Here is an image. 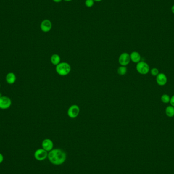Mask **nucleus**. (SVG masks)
<instances>
[{
    "mask_svg": "<svg viewBox=\"0 0 174 174\" xmlns=\"http://www.w3.org/2000/svg\"><path fill=\"white\" fill-rule=\"evenodd\" d=\"M94 2H100V1H102V0H93Z\"/></svg>",
    "mask_w": 174,
    "mask_h": 174,
    "instance_id": "23",
    "label": "nucleus"
},
{
    "mask_svg": "<svg viewBox=\"0 0 174 174\" xmlns=\"http://www.w3.org/2000/svg\"><path fill=\"white\" fill-rule=\"evenodd\" d=\"M80 107L78 105L74 104L69 107L68 109L67 114L70 118L74 119V118H76L78 116V115L80 114Z\"/></svg>",
    "mask_w": 174,
    "mask_h": 174,
    "instance_id": "5",
    "label": "nucleus"
},
{
    "mask_svg": "<svg viewBox=\"0 0 174 174\" xmlns=\"http://www.w3.org/2000/svg\"><path fill=\"white\" fill-rule=\"evenodd\" d=\"M51 63L54 65H57L61 61L60 57L58 54H54L51 56Z\"/></svg>",
    "mask_w": 174,
    "mask_h": 174,
    "instance_id": "13",
    "label": "nucleus"
},
{
    "mask_svg": "<svg viewBox=\"0 0 174 174\" xmlns=\"http://www.w3.org/2000/svg\"><path fill=\"white\" fill-rule=\"evenodd\" d=\"M136 70L140 74L146 75L150 71V67L149 65L144 61H140L136 64Z\"/></svg>",
    "mask_w": 174,
    "mask_h": 174,
    "instance_id": "3",
    "label": "nucleus"
},
{
    "mask_svg": "<svg viewBox=\"0 0 174 174\" xmlns=\"http://www.w3.org/2000/svg\"><path fill=\"white\" fill-rule=\"evenodd\" d=\"M42 149L46 151L47 152H49L53 150L54 147V143L49 138H46L44 140L42 143Z\"/></svg>",
    "mask_w": 174,
    "mask_h": 174,
    "instance_id": "9",
    "label": "nucleus"
},
{
    "mask_svg": "<svg viewBox=\"0 0 174 174\" xmlns=\"http://www.w3.org/2000/svg\"><path fill=\"white\" fill-rule=\"evenodd\" d=\"M171 10H172V12L174 14V5L173 6L172 8H171Z\"/></svg>",
    "mask_w": 174,
    "mask_h": 174,
    "instance_id": "22",
    "label": "nucleus"
},
{
    "mask_svg": "<svg viewBox=\"0 0 174 174\" xmlns=\"http://www.w3.org/2000/svg\"><path fill=\"white\" fill-rule=\"evenodd\" d=\"M156 83L158 85L163 86L167 84V78L165 74L160 73L156 76Z\"/></svg>",
    "mask_w": 174,
    "mask_h": 174,
    "instance_id": "10",
    "label": "nucleus"
},
{
    "mask_svg": "<svg viewBox=\"0 0 174 174\" xmlns=\"http://www.w3.org/2000/svg\"><path fill=\"white\" fill-rule=\"evenodd\" d=\"M56 70L58 75L61 76H66L71 71V66L67 62H61L56 66Z\"/></svg>",
    "mask_w": 174,
    "mask_h": 174,
    "instance_id": "2",
    "label": "nucleus"
},
{
    "mask_svg": "<svg viewBox=\"0 0 174 174\" xmlns=\"http://www.w3.org/2000/svg\"><path fill=\"white\" fill-rule=\"evenodd\" d=\"M0 88H1V84H0Z\"/></svg>",
    "mask_w": 174,
    "mask_h": 174,
    "instance_id": "26",
    "label": "nucleus"
},
{
    "mask_svg": "<svg viewBox=\"0 0 174 174\" xmlns=\"http://www.w3.org/2000/svg\"><path fill=\"white\" fill-rule=\"evenodd\" d=\"M130 54L127 53H122L119 58V63L121 66H126L130 62Z\"/></svg>",
    "mask_w": 174,
    "mask_h": 174,
    "instance_id": "7",
    "label": "nucleus"
},
{
    "mask_svg": "<svg viewBox=\"0 0 174 174\" xmlns=\"http://www.w3.org/2000/svg\"><path fill=\"white\" fill-rule=\"evenodd\" d=\"M53 1L55 3H60L62 1V0H53Z\"/></svg>",
    "mask_w": 174,
    "mask_h": 174,
    "instance_id": "21",
    "label": "nucleus"
},
{
    "mask_svg": "<svg viewBox=\"0 0 174 174\" xmlns=\"http://www.w3.org/2000/svg\"><path fill=\"white\" fill-rule=\"evenodd\" d=\"M170 97L169 95L163 94L161 97V100L164 104H168L170 102Z\"/></svg>",
    "mask_w": 174,
    "mask_h": 174,
    "instance_id": "16",
    "label": "nucleus"
},
{
    "mask_svg": "<svg viewBox=\"0 0 174 174\" xmlns=\"http://www.w3.org/2000/svg\"><path fill=\"white\" fill-rule=\"evenodd\" d=\"M12 101L11 99L6 96H2L0 97V109H7L11 107Z\"/></svg>",
    "mask_w": 174,
    "mask_h": 174,
    "instance_id": "4",
    "label": "nucleus"
},
{
    "mask_svg": "<svg viewBox=\"0 0 174 174\" xmlns=\"http://www.w3.org/2000/svg\"><path fill=\"white\" fill-rule=\"evenodd\" d=\"M17 80V76L14 73L9 72L6 76V81L8 84L12 85Z\"/></svg>",
    "mask_w": 174,
    "mask_h": 174,
    "instance_id": "11",
    "label": "nucleus"
},
{
    "mask_svg": "<svg viewBox=\"0 0 174 174\" xmlns=\"http://www.w3.org/2000/svg\"><path fill=\"white\" fill-rule=\"evenodd\" d=\"M47 157L49 162L53 165H61L64 163L66 160V153L60 149H54L49 151Z\"/></svg>",
    "mask_w": 174,
    "mask_h": 174,
    "instance_id": "1",
    "label": "nucleus"
},
{
    "mask_svg": "<svg viewBox=\"0 0 174 174\" xmlns=\"http://www.w3.org/2000/svg\"><path fill=\"white\" fill-rule=\"evenodd\" d=\"M47 156L48 153L47 151L44 149H39L35 152V158L38 161H42L46 160Z\"/></svg>",
    "mask_w": 174,
    "mask_h": 174,
    "instance_id": "6",
    "label": "nucleus"
},
{
    "mask_svg": "<svg viewBox=\"0 0 174 174\" xmlns=\"http://www.w3.org/2000/svg\"><path fill=\"white\" fill-rule=\"evenodd\" d=\"M52 28L51 22L49 20H44L40 24V29L42 32L47 33L51 31Z\"/></svg>",
    "mask_w": 174,
    "mask_h": 174,
    "instance_id": "8",
    "label": "nucleus"
},
{
    "mask_svg": "<svg viewBox=\"0 0 174 174\" xmlns=\"http://www.w3.org/2000/svg\"><path fill=\"white\" fill-rule=\"evenodd\" d=\"M170 105H172V106L174 107V95L170 97Z\"/></svg>",
    "mask_w": 174,
    "mask_h": 174,
    "instance_id": "19",
    "label": "nucleus"
},
{
    "mask_svg": "<svg viewBox=\"0 0 174 174\" xmlns=\"http://www.w3.org/2000/svg\"><path fill=\"white\" fill-rule=\"evenodd\" d=\"M4 160V158H3V156L2 155V154L0 153V163H2V162Z\"/></svg>",
    "mask_w": 174,
    "mask_h": 174,
    "instance_id": "20",
    "label": "nucleus"
},
{
    "mask_svg": "<svg viewBox=\"0 0 174 174\" xmlns=\"http://www.w3.org/2000/svg\"><path fill=\"white\" fill-rule=\"evenodd\" d=\"M64 1H65L66 2H70V1H71L72 0H64Z\"/></svg>",
    "mask_w": 174,
    "mask_h": 174,
    "instance_id": "24",
    "label": "nucleus"
},
{
    "mask_svg": "<svg viewBox=\"0 0 174 174\" xmlns=\"http://www.w3.org/2000/svg\"><path fill=\"white\" fill-rule=\"evenodd\" d=\"M131 61H132L133 63H138L141 61V56L140 54L137 51H133L130 54Z\"/></svg>",
    "mask_w": 174,
    "mask_h": 174,
    "instance_id": "12",
    "label": "nucleus"
},
{
    "mask_svg": "<svg viewBox=\"0 0 174 174\" xmlns=\"http://www.w3.org/2000/svg\"><path fill=\"white\" fill-rule=\"evenodd\" d=\"M94 4V1L93 0H86L85 5L87 7H92Z\"/></svg>",
    "mask_w": 174,
    "mask_h": 174,
    "instance_id": "18",
    "label": "nucleus"
},
{
    "mask_svg": "<svg viewBox=\"0 0 174 174\" xmlns=\"http://www.w3.org/2000/svg\"><path fill=\"white\" fill-rule=\"evenodd\" d=\"M1 96H2V94H1V93H0V97H1Z\"/></svg>",
    "mask_w": 174,
    "mask_h": 174,
    "instance_id": "25",
    "label": "nucleus"
},
{
    "mask_svg": "<svg viewBox=\"0 0 174 174\" xmlns=\"http://www.w3.org/2000/svg\"><path fill=\"white\" fill-rule=\"evenodd\" d=\"M165 114L170 118L174 117V107L172 105H169L165 109Z\"/></svg>",
    "mask_w": 174,
    "mask_h": 174,
    "instance_id": "14",
    "label": "nucleus"
},
{
    "mask_svg": "<svg viewBox=\"0 0 174 174\" xmlns=\"http://www.w3.org/2000/svg\"><path fill=\"white\" fill-rule=\"evenodd\" d=\"M127 71V67L124 66H121L120 67L118 68V70H117V72H118V75H124L126 74Z\"/></svg>",
    "mask_w": 174,
    "mask_h": 174,
    "instance_id": "15",
    "label": "nucleus"
},
{
    "mask_svg": "<svg viewBox=\"0 0 174 174\" xmlns=\"http://www.w3.org/2000/svg\"><path fill=\"white\" fill-rule=\"evenodd\" d=\"M151 74L153 76H156L160 72H159V70L157 68H153L150 70Z\"/></svg>",
    "mask_w": 174,
    "mask_h": 174,
    "instance_id": "17",
    "label": "nucleus"
}]
</instances>
